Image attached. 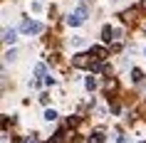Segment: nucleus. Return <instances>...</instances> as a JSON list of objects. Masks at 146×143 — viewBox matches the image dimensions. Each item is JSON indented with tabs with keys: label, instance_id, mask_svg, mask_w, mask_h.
Here are the masks:
<instances>
[{
	"label": "nucleus",
	"instance_id": "1",
	"mask_svg": "<svg viewBox=\"0 0 146 143\" xmlns=\"http://www.w3.org/2000/svg\"><path fill=\"white\" fill-rule=\"evenodd\" d=\"M20 30H23L25 35H40V32H42V25H40V22H32V20H23Z\"/></svg>",
	"mask_w": 146,
	"mask_h": 143
},
{
	"label": "nucleus",
	"instance_id": "2",
	"mask_svg": "<svg viewBox=\"0 0 146 143\" xmlns=\"http://www.w3.org/2000/svg\"><path fill=\"white\" fill-rule=\"evenodd\" d=\"M89 57H92V54H74V57H72V64H74V67H89L92 69L94 62L89 59Z\"/></svg>",
	"mask_w": 146,
	"mask_h": 143
},
{
	"label": "nucleus",
	"instance_id": "3",
	"mask_svg": "<svg viewBox=\"0 0 146 143\" xmlns=\"http://www.w3.org/2000/svg\"><path fill=\"white\" fill-rule=\"evenodd\" d=\"M119 35H121V32L119 30H111V27H104V30H102V40H104V42H111V40H119Z\"/></svg>",
	"mask_w": 146,
	"mask_h": 143
},
{
	"label": "nucleus",
	"instance_id": "4",
	"mask_svg": "<svg viewBox=\"0 0 146 143\" xmlns=\"http://www.w3.org/2000/svg\"><path fill=\"white\" fill-rule=\"evenodd\" d=\"M15 40H17V32L15 30H10V27L3 30V42H5V45H15Z\"/></svg>",
	"mask_w": 146,
	"mask_h": 143
},
{
	"label": "nucleus",
	"instance_id": "5",
	"mask_svg": "<svg viewBox=\"0 0 146 143\" xmlns=\"http://www.w3.org/2000/svg\"><path fill=\"white\" fill-rule=\"evenodd\" d=\"M92 52H94V59L97 62L107 59V49H104V47H92Z\"/></svg>",
	"mask_w": 146,
	"mask_h": 143
},
{
	"label": "nucleus",
	"instance_id": "6",
	"mask_svg": "<svg viewBox=\"0 0 146 143\" xmlns=\"http://www.w3.org/2000/svg\"><path fill=\"white\" fill-rule=\"evenodd\" d=\"M74 15H77L79 20H82V22H84V20H87V15H89V10H87V5H79V8L74 10Z\"/></svg>",
	"mask_w": 146,
	"mask_h": 143
},
{
	"label": "nucleus",
	"instance_id": "7",
	"mask_svg": "<svg viewBox=\"0 0 146 143\" xmlns=\"http://www.w3.org/2000/svg\"><path fill=\"white\" fill-rule=\"evenodd\" d=\"M89 143H104V133H102V131L92 133V136H89Z\"/></svg>",
	"mask_w": 146,
	"mask_h": 143
},
{
	"label": "nucleus",
	"instance_id": "8",
	"mask_svg": "<svg viewBox=\"0 0 146 143\" xmlns=\"http://www.w3.org/2000/svg\"><path fill=\"white\" fill-rule=\"evenodd\" d=\"M57 119V111H54V109H47L45 111V121H54Z\"/></svg>",
	"mask_w": 146,
	"mask_h": 143
},
{
	"label": "nucleus",
	"instance_id": "9",
	"mask_svg": "<svg viewBox=\"0 0 146 143\" xmlns=\"http://www.w3.org/2000/svg\"><path fill=\"white\" fill-rule=\"evenodd\" d=\"M69 42H72V47H84V37H72Z\"/></svg>",
	"mask_w": 146,
	"mask_h": 143
},
{
	"label": "nucleus",
	"instance_id": "10",
	"mask_svg": "<svg viewBox=\"0 0 146 143\" xmlns=\"http://www.w3.org/2000/svg\"><path fill=\"white\" fill-rule=\"evenodd\" d=\"M131 76H134V82H141V79H144V72H141V69H134Z\"/></svg>",
	"mask_w": 146,
	"mask_h": 143
},
{
	"label": "nucleus",
	"instance_id": "11",
	"mask_svg": "<svg viewBox=\"0 0 146 143\" xmlns=\"http://www.w3.org/2000/svg\"><path fill=\"white\" fill-rule=\"evenodd\" d=\"M94 86H97V79H94V76H89V79H87V89H94Z\"/></svg>",
	"mask_w": 146,
	"mask_h": 143
},
{
	"label": "nucleus",
	"instance_id": "12",
	"mask_svg": "<svg viewBox=\"0 0 146 143\" xmlns=\"http://www.w3.org/2000/svg\"><path fill=\"white\" fill-rule=\"evenodd\" d=\"M35 74H37V76L45 74V64H37V67H35Z\"/></svg>",
	"mask_w": 146,
	"mask_h": 143
},
{
	"label": "nucleus",
	"instance_id": "13",
	"mask_svg": "<svg viewBox=\"0 0 146 143\" xmlns=\"http://www.w3.org/2000/svg\"><path fill=\"white\" fill-rule=\"evenodd\" d=\"M15 57H17V52H15V49H10V52L5 54V59H8V62H10V59H15Z\"/></svg>",
	"mask_w": 146,
	"mask_h": 143
},
{
	"label": "nucleus",
	"instance_id": "14",
	"mask_svg": "<svg viewBox=\"0 0 146 143\" xmlns=\"http://www.w3.org/2000/svg\"><path fill=\"white\" fill-rule=\"evenodd\" d=\"M144 52H146V49H144Z\"/></svg>",
	"mask_w": 146,
	"mask_h": 143
}]
</instances>
